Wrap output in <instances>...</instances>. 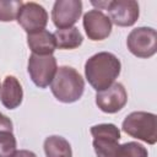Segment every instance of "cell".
<instances>
[{
	"label": "cell",
	"instance_id": "1",
	"mask_svg": "<svg viewBox=\"0 0 157 157\" xmlns=\"http://www.w3.org/2000/svg\"><path fill=\"white\" fill-rule=\"evenodd\" d=\"M120 70V60L109 52H99L85 63V76L97 92L110 87L115 78H118Z\"/></svg>",
	"mask_w": 157,
	"mask_h": 157
},
{
	"label": "cell",
	"instance_id": "2",
	"mask_svg": "<svg viewBox=\"0 0 157 157\" xmlns=\"http://www.w3.org/2000/svg\"><path fill=\"white\" fill-rule=\"evenodd\" d=\"M54 97L63 103L78 101L85 91V80L80 72L71 66H60L50 83Z\"/></svg>",
	"mask_w": 157,
	"mask_h": 157
},
{
	"label": "cell",
	"instance_id": "3",
	"mask_svg": "<svg viewBox=\"0 0 157 157\" xmlns=\"http://www.w3.org/2000/svg\"><path fill=\"white\" fill-rule=\"evenodd\" d=\"M121 129L129 136L148 145L157 141V117L150 112H132L123 121Z\"/></svg>",
	"mask_w": 157,
	"mask_h": 157
},
{
	"label": "cell",
	"instance_id": "4",
	"mask_svg": "<svg viewBox=\"0 0 157 157\" xmlns=\"http://www.w3.org/2000/svg\"><path fill=\"white\" fill-rule=\"evenodd\" d=\"M128 49L137 58L147 59L157 52V32L152 27L134 28L126 39Z\"/></svg>",
	"mask_w": 157,
	"mask_h": 157
},
{
	"label": "cell",
	"instance_id": "5",
	"mask_svg": "<svg viewBox=\"0 0 157 157\" xmlns=\"http://www.w3.org/2000/svg\"><path fill=\"white\" fill-rule=\"evenodd\" d=\"M27 70L32 82L39 88H45L52 83L56 74V59L53 55L31 54Z\"/></svg>",
	"mask_w": 157,
	"mask_h": 157
},
{
	"label": "cell",
	"instance_id": "6",
	"mask_svg": "<svg viewBox=\"0 0 157 157\" xmlns=\"http://www.w3.org/2000/svg\"><path fill=\"white\" fill-rule=\"evenodd\" d=\"M16 20L17 23L28 34L45 29V26L48 23V12L42 5L37 2H23Z\"/></svg>",
	"mask_w": 157,
	"mask_h": 157
},
{
	"label": "cell",
	"instance_id": "7",
	"mask_svg": "<svg viewBox=\"0 0 157 157\" xmlns=\"http://www.w3.org/2000/svg\"><path fill=\"white\" fill-rule=\"evenodd\" d=\"M82 13L81 0H56L52 10V20L58 29L74 27Z\"/></svg>",
	"mask_w": 157,
	"mask_h": 157
},
{
	"label": "cell",
	"instance_id": "8",
	"mask_svg": "<svg viewBox=\"0 0 157 157\" xmlns=\"http://www.w3.org/2000/svg\"><path fill=\"white\" fill-rule=\"evenodd\" d=\"M109 20L119 27L132 26L140 15L139 4L134 0H113L107 6Z\"/></svg>",
	"mask_w": 157,
	"mask_h": 157
},
{
	"label": "cell",
	"instance_id": "9",
	"mask_svg": "<svg viewBox=\"0 0 157 157\" xmlns=\"http://www.w3.org/2000/svg\"><path fill=\"white\" fill-rule=\"evenodd\" d=\"M128 102V93L125 87L119 83L114 82L110 87L104 91L97 92L96 94V104L97 107L108 114L117 113L121 110Z\"/></svg>",
	"mask_w": 157,
	"mask_h": 157
},
{
	"label": "cell",
	"instance_id": "10",
	"mask_svg": "<svg viewBox=\"0 0 157 157\" xmlns=\"http://www.w3.org/2000/svg\"><path fill=\"white\" fill-rule=\"evenodd\" d=\"M83 28L91 40H103L112 32V22L101 10L92 9L83 15Z\"/></svg>",
	"mask_w": 157,
	"mask_h": 157
},
{
	"label": "cell",
	"instance_id": "11",
	"mask_svg": "<svg viewBox=\"0 0 157 157\" xmlns=\"http://www.w3.org/2000/svg\"><path fill=\"white\" fill-rule=\"evenodd\" d=\"M23 91L20 81L12 76L7 75L0 88V101L2 105L7 109H15L22 103Z\"/></svg>",
	"mask_w": 157,
	"mask_h": 157
},
{
	"label": "cell",
	"instance_id": "12",
	"mask_svg": "<svg viewBox=\"0 0 157 157\" xmlns=\"http://www.w3.org/2000/svg\"><path fill=\"white\" fill-rule=\"evenodd\" d=\"M27 44L36 55H53L56 49V43L53 33L47 29L37 31L27 34Z\"/></svg>",
	"mask_w": 157,
	"mask_h": 157
},
{
	"label": "cell",
	"instance_id": "13",
	"mask_svg": "<svg viewBox=\"0 0 157 157\" xmlns=\"http://www.w3.org/2000/svg\"><path fill=\"white\" fill-rule=\"evenodd\" d=\"M53 36L55 38L56 48L59 49H75L78 48L83 42V37L77 27L56 29Z\"/></svg>",
	"mask_w": 157,
	"mask_h": 157
},
{
	"label": "cell",
	"instance_id": "14",
	"mask_svg": "<svg viewBox=\"0 0 157 157\" xmlns=\"http://www.w3.org/2000/svg\"><path fill=\"white\" fill-rule=\"evenodd\" d=\"M44 152L47 157H72V150L69 141L59 135L48 136L44 140Z\"/></svg>",
	"mask_w": 157,
	"mask_h": 157
},
{
	"label": "cell",
	"instance_id": "15",
	"mask_svg": "<svg viewBox=\"0 0 157 157\" xmlns=\"http://www.w3.org/2000/svg\"><path fill=\"white\" fill-rule=\"evenodd\" d=\"M90 131L93 139H107V140H114V141H119L120 139V130L118 129L117 125L110 123L93 125Z\"/></svg>",
	"mask_w": 157,
	"mask_h": 157
},
{
	"label": "cell",
	"instance_id": "16",
	"mask_svg": "<svg viewBox=\"0 0 157 157\" xmlns=\"http://www.w3.org/2000/svg\"><path fill=\"white\" fill-rule=\"evenodd\" d=\"M22 5L21 0H0V21L11 22L16 20Z\"/></svg>",
	"mask_w": 157,
	"mask_h": 157
},
{
	"label": "cell",
	"instance_id": "17",
	"mask_svg": "<svg viewBox=\"0 0 157 157\" xmlns=\"http://www.w3.org/2000/svg\"><path fill=\"white\" fill-rule=\"evenodd\" d=\"M115 157H148L147 148L141 144L130 141L123 145H118Z\"/></svg>",
	"mask_w": 157,
	"mask_h": 157
},
{
	"label": "cell",
	"instance_id": "18",
	"mask_svg": "<svg viewBox=\"0 0 157 157\" xmlns=\"http://www.w3.org/2000/svg\"><path fill=\"white\" fill-rule=\"evenodd\" d=\"M16 137L12 131H0V157H12L16 153Z\"/></svg>",
	"mask_w": 157,
	"mask_h": 157
},
{
	"label": "cell",
	"instance_id": "19",
	"mask_svg": "<svg viewBox=\"0 0 157 157\" xmlns=\"http://www.w3.org/2000/svg\"><path fill=\"white\" fill-rule=\"evenodd\" d=\"M0 131H12V121L0 112Z\"/></svg>",
	"mask_w": 157,
	"mask_h": 157
},
{
	"label": "cell",
	"instance_id": "20",
	"mask_svg": "<svg viewBox=\"0 0 157 157\" xmlns=\"http://www.w3.org/2000/svg\"><path fill=\"white\" fill-rule=\"evenodd\" d=\"M12 157H37L34 152L32 151H28V150H20V151H16V153L12 156Z\"/></svg>",
	"mask_w": 157,
	"mask_h": 157
},
{
	"label": "cell",
	"instance_id": "21",
	"mask_svg": "<svg viewBox=\"0 0 157 157\" xmlns=\"http://www.w3.org/2000/svg\"><path fill=\"white\" fill-rule=\"evenodd\" d=\"M0 88H1V86H0Z\"/></svg>",
	"mask_w": 157,
	"mask_h": 157
}]
</instances>
